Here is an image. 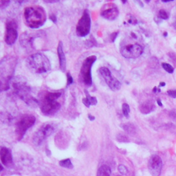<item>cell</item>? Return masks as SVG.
I'll use <instances>...</instances> for the list:
<instances>
[{
    "mask_svg": "<svg viewBox=\"0 0 176 176\" xmlns=\"http://www.w3.org/2000/svg\"><path fill=\"white\" fill-rule=\"evenodd\" d=\"M122 110H123V115L126 118H129V112H130V107L127 103H124L122 106Z\"/></svg>",
    "mask_w": 176,
    "mask_h": 176,
    "instance_id": "obj_23",
    "label": "cell"
},
{
    "mask_svg": "<svg viewBox=\"0 0 176 176\" xmlns=\"http://www.w3.org/2000/svg\"><path fill=\"white\" fill-rule=\"evenodd\" d=\"M118 34V32H114V33H112L111 35H110V39H111L112 42H114L116 37H117Z\"/></svg>",
    "mask_w": 176,
    "mask_h": 176,
    "instance_id": "obj_32",
    "label": "cell"
},
{
    "mask_svg": "<svg viewBox=\"0 0 176 176\" xmlns=\"http://www.w3.org/2000/svg\"><path fill=\"white\" fill-rule=\"evenodd\" d=\"M167 94L173 98H176V89H169L167 91Z\"/></svg>",
    "mask_w": 176,
    "mask_h": 176,
    "instance_id": "obj_28",
    "label": "cell"
},
{
    "mask_svg": "<svg viewBox=\"0 0 176 176\" xmlns=\"http://www.w3.org/2000/svg\"><path fill=\"white\" fill-rule=\"evenodd\" d=\"M162 66L164 68V70H165L166 72H167L168 73H170V74L174 73V68H173V66H171L170 64L166 63H162Z\"/></svg>",
    "mask_w": 176,
    "mask_h": 176,
    "instance_id": "obj_24",
    "label": "cell"
},
{
    "mask_svg": "<svg viewBox=\"0 0 176 176\" xmlns=\"http://www.w3.org/2000/svg\"><path fill=\"white\" fill-rule=\"evenodd\" d=\"M59 165L62 167L66 169H72L73 167L72 163L70 159H65L59 162Z\"/></svg>",
    "mask_w": 176,
    "mask_h": 176,
    "instance_id": "obj_20",
    "label": "cell"
},
{
    "mask_svg": "<svg viewBox=\"0 0 176 176\" xmlns=\"http://www.w3.org/2000/svg\"><path fill=\"white\" fill-rule=\"evenodd\" d=\"M9 4H10V1H7V0H0V8L3 9L7 7Z\"/></svg>",
    "mask_w": 176,
    "mask_h": 176,
    "instance_id": "obj_27",
    "label": "cell"
},
{
    "mask_svg": "<svg viewBox=\"0 0 176 176\" xmlns=\"http://www.w3.org/2000/svg\"><path fill=\"white\" fill-rule=\"evenodd\" d=\"M143 52L142 47L139 44H129L123 46L121 49V53L127 59H136Z\"/></svg>",
    "mask_w": 176,
    "mask_h": 176,
    "instance_id": "obj_11",
    "label": "cell"
},
{
    "mask_svg": "<svg viewBox=\"0 0 176 176\" xmlns=\"http://www.w3.org/2000/svg\"><path fill=\"white\" fill-rule=\"evenodd\" d=\"M119 11L116 6L112 3H108L103 5L100 10V15L105 19L113 21L116 19L118 16Z\"/></svg>",
    "mask_w": 176,
    "mask_h": 176,
    "instance_id": "obj_14",
    "label": "cell"
},
{
    "mask_svg": "<svg viewBox=\"0 0 176 176\" xmlns=\"http://www.w3.org/2000/svg\"><path fill=\"white\" fill-rule=\"evenodd\" d=\"M174 28L176 30V22L174 23Z\"/></svg>",
    "mask_w": 176,
    "mask_h": 176,
    "instance_id": "obj_39",
    "label": "cell"
},
{
    "mask_svg": "<svg viewBox=\"0 0 176 176\" xmlns=\"http://www.w3.org/2000/svg\"><path fill=\"white\" fill-rule=\"evenodd\" d=\"M111 169L107 165H102L98 169L97 176H111Z\"/></svg>",
    "mask_w": 176,
    "mask_h": 176,
    "instance_id": "obj_18",
    "label": "cell"
},
{
    "mask_svg": "<svg viewBox=\"0 0 176 176\" xmlns=\"http://www.w3.org/2000/svg\"><path fill=\"white\" fill-rule=\"evenodd\" d=\"M14 61L2 60L1 61V91L7 90L9 89V81L14 73L15 63Z\"/></svg>",
    "mask_w": 176,
    "mask_h": 176,
    "instance_id": "obj_5",
    "label": "cell"
},
{
    "mask_svg": "<svg viewBox=\"0 0 176 176\" xmlns=\"http://www.w3.org/2000/svg\"><path fill=\"white\" fill-rule=\"evenodd\" d=\"M170 117H171L173 120L176 121V109H173L172 111L170 112Z\"/></svg>",
    "mask_w": 176,
    "mask_h": 176,
    "instance_id": "obj_30",
    "label": "cell"
},
{
    "mask_svg": "<svg viewBox=\"0 0 176 176\" xmlns=\"http://www.w3.org/2000/svg\"><path fill=\"white\" fill-rule=\"evenodd\" d=\"M6 35H5V42L8 45H13L15 42L17 37V25L14 21H10L6 23Z\"/></svg>",
    "mask_w": 176,
    "mask_h": 176,
    "instance_id": "obj_12",
    "label": "cell"
},
{
    "mask_svg": "<svg viewBox=\"0 0 176 176\" xmlns=\"http://www.w3.org/2000/svg\"><path fill=\"white\" fill-rule=\"evenodd\" d=\"M26 64L29 70L37 74L46 73L51 69L49 59L40 53H36L28 56L26 59Z\"/></svg>",
    "mask_w": 176,
    "mask_h": 176,
    "instance_id": "obj_3",
    "label": "cell"
},
{
    "mask_svg": "<svg viewBox=\"0 0 176 176\" xmlns=\"http://www.w3.org/2000/svg\"><path fill=\"white\" fill-rule=\"evenodd\" d=\"M121 127L123 128L125 132L128 134H129V135H134V134L136 133V127L132 123H124L123 125H121Z\"/></svg>",
    "mask_w": 176,
    "mask_h": 176,
    "instance_id": "obj_19",
    "label": "cell"
},
{
    "mask_svg": "<svg viewBox=\"0 0 176 176\" xmlns=\"http://www.w3.org/2000/svg\"><path fill=\"white\" fill-rule=\"evenodd\" d=\"M165 82H161L159 85V88L160 87H164V86H165Z\"/></svg>",
    "mask_w": 176,
    "mask_h": 176,
    "instance_id": "obj_36",
    "label": "cell"
},
{
    "mask_svg": "<svg viewBox=\"0 0 176 176\" xmlns=\"http://www.w3.org/2000/svg\"><path fill=\"white\" fill-rule=\"evenodd\" d=\"M164 35V37H167L168 33H167V32H165V33H164V35Z\"/></svg>",
    "mask_w": 176,
    "mask_h": 176,
    "instance_id": "obj_38",
    "label": "cell"
},
{
    "mask_svg": "<svg viewBox=\"0 0 176 176\" xmlns=\"http://www.w3.org/2000/svg\"><path fill=\"white\" fill-rule=\"evenodd\" d=\"M116 176H121V175H116Z\"/></svg>",
    "mask_w": 176,
    "mask_h": 176,
    "instance_id": "obj_40",
    "label": "cell"
},
{
    "mask_svg": "<svg viewBox=\"0 0 176 176\" xmlns=\"http://www.w3.org/2000/svg\"><path fill=\"white\" fill-rule=\"evenodd\" d=\"M155 108H156V107H155L153 102L151 100L145 101V102L142 103L139 107L140 111L143 114H150L151 112L154 111Z\"/></svg>",
    "mask_w": 176,
    "mask_h": 176,
    "instance_id": "obj_17",
    "label": "cell"
},
{
    "mask_svg": "<svg viewBox=\"0 0 176 176\" xmlns=\"http://www.w3.org/2000/svg\"><path fill=\"white\" fill-rule=\"evenodd\" d=\"M96 61V56L92 55L89 56L83 62L81 69H80V76L83 83L89 87L92 85V67L95 61Z\"/></svg>",
    "mask_w": 176,
    "mask_h": 176,
    "instance_id": "obj_7",
    "label": "cell"
},
{
    "mask_svg": "<svg viewBox=\"0 0 176 176\" xmlns=\"http://www.w3.org/2000/svg\"><path fill=\"white\" fill-rule=\"evenodd\" d=\"M153 92H160V89H159V88H157L156 87H155L154 88V89H153Z\"/></svg>",
    "mask_w": 176,
    "mask_h": 176,
    "instance_id": "obj_35",
    "label": "cell"
},
{
    "mask_svg": "<svg viewBox=\"0 0 176 176\" xmlns=\"http://www.w3.org/2000/svg\"><path fill=\"white\" fill-rule=\"evenodd\" d=\"M99 72L105 80L107 85L113 91H118L121 88V83L117 79L112 76L111 72L108 68L102 67L99 69Z\"/></svg>",
    "mask_w": 176,
    "mask_h": 176,
    "instance_id": "obj_10",
    "label": "cell"
},
{
    "mask_svg": "<svg viewBox=\"0 0 176 176\" xmlns=\"http://www.w3.org/2000/svg\"><path fill=\"white\" fill-rule=\"evenodd\" d=\"M67 79H68V81H67V85H71L72 83H73V79H72V76L70 75V73H68L67 74Z\"/></svg>",
    "mask_w": 176,
    "mask_h": 176,
    "instance_id": "obj_29",
    "label": "cell"
},
{
    "mask_svg": "<svg viewBox=\"0 0 176 176\" xmlns=\"http://www.w3.org/2000/svg\"><path fill=\"white\" fill-rule=\"evenodd\" d=\"M36 118L33 115L25 114L23 115L17 121L16 125V138L18 141H21L24 136L26 131L34 125Z\"/></svg>",
    "mask_w": 176,
    "mask_h": 176,
    "instance_id": "obj_6",
    "label": "cell"
},
{
    "mask_svg": "<svg viewBox=\"0 0 176 176\" xmlns=\"http://www.w3.org/2000/svg\"><path fill=\"white\" fill-rule=\"evenodd\" d=\"M159 17L162 19H168L169 18V15L167 12L165 10H160L159 11Z\"/></svg>",
    "mask_w": 176,
    "mask_h": 176,
    "instance_id": "obj_25",
    "label": "cell"
},
{
    "mask_svg": "<svg viewBox=\"0 0 176 176\" xmlns=\"http://www.w3.org/2000/svg\"><path fill=\"white\" fill-rule=\"evenodd\" d=\"M118 169L119 172H120L122 175H125L128 174V169H127L126 166L123 165H119L118 167Z\"/></svg>",
    "mask_w": 176,
    "mask_h": 176,
    "instance_id": "obj_26",
    "label": "cell"
},
{
    "mask_svg": "<svg viewBox=\"0 0 176 176\" xmlns=\"http://www.w3.org/2000/svg\"><path fill=\"white\" fill-rule=\"evenodd\" d=\"M13 88L15 94L19 96L24 102L32 107L38 105L37 100L31 95V89L25 83L17 82L13 83Z\"/></svg>",
    "mask_w": 176,
    "mask_h": 176,
    "instance_id": "obj_4",
    "label": "cell"
},
{
    "mask_svg": "<svg viewBox=\"0 0 176 176\" xmlns=\"http://www.w3.org/2000/svg\"><path fill=\"white\" fill-rule=\"evenodd\" d=\"M82 101H83V103L84 104V105H85L86 107H90L91 103H90V102H89V101L87 99V98H83Z\"/></svg>",
    "mask_w": 176,
    "mask_h": 176,
    "instance_id": "obj_31",
    "label": "cell"
},
{
    "mask_svg": "<svg viewBox=\"0 0 176 176\" xmlns=\"http://www.w3.org/2000/svg\"><path fill=\"white\" fill-rule=\"evenodd\" d=\"M57 53L59 59V65H60V69L65 72L66 70V58L63 52V43L61 41H59L58 48H57Z\"/></svg>",
    "mask_w": 176,
    "mask_h": 176,
    "instance_id": "obj_16",
    "label": "cell"
},
{
    "mask_svg": "<svg viewBox=\"0 0 176 176\" xmlns=\"http://www.w3.org/2000/svg\"><path fill=\"white\" fill-rule=\"evenodd\" d=\"M0 158L3 165L6 167H11L13 165V156L10 151L6 147H2L0 150Z\"/></svg>",
    "mask_w": 176,
    "mask_h": 176,
    "instance_id": "obj_15",
    "label": "cell"
},
{
    "mask_svg": "<svg viewBox=\"0 0 176 176\" xmlns=\"http://www.w3.org/2000/svg\"><path fill=\"white\" fill-rule=\"evenodd\" d=\"M50 19H51L54 23H56V16L55 15V14H52V15L50 17Z\"/></svg>",
    "mask_w": 176,
    "mask_h": 176,
    "instance_id": "obj_33",
    "label": "cell"
},
{
    "mask_svg": "<svg viewBox=\"0 0 176 176\" xmlns=\"http://www.w3.org/2000/svg\"><path fill=\"white\" fill-rule=\"evenodd\" d=\"M91 19L88 10H85L76 26V34L79 37H86L90 31Z\"/></svg>",
    "mask_w": 176,
    "mask_h": 176,
    "instance_id": "obj_9",
    "label": "cell"
},
{
    "mask_svg": "<svg viewBox=\"0 0 176 176\" xmlns=\"http://www.w3.org/2000/svg\"><path fill=\"white\" fill-rule=\"evenodd\" d=\"M162 160L157 155H153L149 160L148 168L153 176H160L162 169Z\"/></svg>",
    "mask_w": 176,
    "mask_h": 176,
    "instance_id": "obj_13",
    "label": "cell"
},
{
    "mask_svg": "<svg viewBox=\"0 0 176 176\" xmlns=\"http://www.w3.org/2000/svg\"><path fill=\"white\" fill-rule=\"evenodd\" d=\"M55 125L52 123H46L41 125V127L36 132L33 136L32 141H33L34 144L37 146L41 145V143L47 137L52 135L54 132H55Z\"/></svg>",
    "mask_w": 176,
    "mask_h": 176,
    "instance_id": "obj_8",
    "label": "cell"
},
{
    "mask_svg": "<svg viewBox=\"0 0 176 176\" xmlns=\"http://www.w3.org/2000/svg\"><path fill=\"white\" fill-rule=\"evenodd\" d=\"M24 18L27 26L36 29L40 28L46 22V14L42 7L35 6L25 8Z\"/></svg>",
    "mask_w": 176,
    "mask_h": 176,
    "instance_id": "obj_1",
    "label": "cell"
},
{
    "mask_svg": "<svg viewBox=\"0 0 176 176\" xmlns=\"http://www.w3.org/2000/svg\"><path fill=\"white\" fill-rule=\"evenodd\" d=\"M61 92H47L41 101V110L46 116H53L61 108V105L59 99L61 97Z\"/></svg>",
    "mask_w": 176,
    "mask_h": 176,
    "instance_id": "obj_2",
    "label": "cell"
},
{
    "mask_svg": "<svg viewBox=\"0 0 176 176\" xmlns=\"http://www.w3.org/2000/svg\"><path fill=\"white\" fill-rule=\"evenodd\" d=\"M157 103L158 104V105H159L160 107H162V103H161V101H160V99H158V100H157Z\"/></svg>",
    "mask_w": 176,
    "mask_h": 176,
    "instance_id": "obj_37",
    "label": "cell"
},
{
    "mask_svg": "<svg viewBox=\"0 0 176 176\" xmlns=\"http://www.w3.org/2000/svg\"><path fill=\"white\" fill-rule=\"evenodd\" d=\"M116 140L120 142H129V140L127 138V136H125L123 133H118L116 136Z\"/></svg>",
    "mask_w": 176,
    "mask_h": 176,
    "instance_id": "obj_22",
    "label": "cell"
},
{
    "mask_svg": "<svg viewBox=\"0 0 176 176\" xmlns=\"http://www.w3.org/2000/svg\"><path fill=\"white\" fill-rule=\"evenodd\" d=\"M85 94L86 98H87V99L89 101V102H90L91 105H96L98 103L96 98L94 97V96H90V94H89V93L87 89H85Z\"/></svg>",
    "mask_w": 176,
    "mask_h": 176,
    "instance_id": "obj_21",
    "label": "cell"
},
{
    "mask_svg": "<svg viewBox=\"0 0 176 176\" xmlns=\"http://www.w3.org/2000/svg\"><path fill=\"white\" fill-rule=\"evenodd\" d=\"M88 118H89V120L90 121H93L95 120V117L94 116H92L91 114H89L88 115Z\"/></svg>",
    "mask_w": 176,
    "mask_h": 176,
    "instance_id": "obj_34",
    "label": "cell"
}]
</instances>
